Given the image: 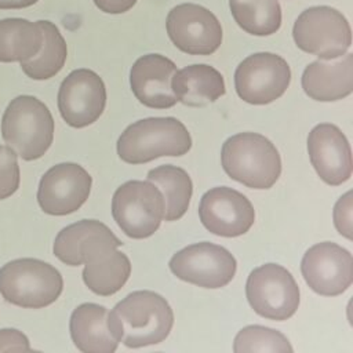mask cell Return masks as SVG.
Segmentation results:
<instances>
[{
    "instance_id": "21",
    "label": "cell",
    "mask_w": 353,
    "mask_h": 353,
    "mask_svg": "<svg viewBox=\"0 0 353 353\" xmlns=\"http://www.w3.org/2000/svg\"><path fill=\"white\" fill-rule=\"evenodd\" d=\"M171 88L178 102L201 108L225 95V80L221 72L205 63H194L176 70Z\"/></svg>"
},
{
    "instance_id": "16",
    "label": "cell",
    "mask_w": 353,
    "mask_h": 353,
    "mask_svg": "<svg viewBox=\"0 0 353 353\" xmlns=\"http://www.w3.org/2000/svg\"><path fill=\"white\" fill-rule=\"evenodd\" d=\"M199 216L203 226L212 234L237 237L247 233L254 225L255 210L239 190L216 186L201 196Z\"/></svg>"
},
{
    "instance_id": "22",
    "label": "cell",
    "mask_w": 353,
    "mask_h": 353,
    "mask_svg": "<svg viewBox=\"0 0 353 353\" xmlns=\"http://www.w3.org/2000/svg\"><path fill=\"white\" fill-rule=\"evenodd\" d=\"M43 32L25 18L0 19V62H23L41 48Z\"/></svg>"
},
{
    "instance_id": "12",
    "label": "cell",
    "mask_w": 353,
    "mask_h": 353,
    "mask_svg": "<svg viewBox=\"0 0 353 353\" xmlns=\"http://www.w3.org/2000/svg\"><path fill=\"white\" fill-rule=\"evenodd\" d=\"M167 33L172 44L189 55H210L222 43V26L205 7L183 3L167 15Z\"/></svg>"
},
{
    "instance_id": "2",
    "label": "cell",
    "mask_w": 353,
    "mask_h": 353,
    "mask_svg": "<svg viewBox=\"0 0 353 353\" xmlns=\"http://www.w3.org/2000/svg\"><path fill=\"white\" fill-rule=\"evenodd\" d=\"M174 325V312L160 294L134 291L108 312V327L117 342L138 349L163 342Z\"/></svg>"
},
{
    "instance_id": "18",
    "label": "cell",
    "mask_w": 353,
    "mask_h": 353,
    "mask_svg": "<svg viewBox=\"0 0 353 353\" xmlns=\"http://www.w3.org/2000/svg\"><path fill=\"white\" fill-rule=\"evenodd\" d=\"M176 65L161 54L139 57L130 70V85L135 98L152 109H168L178 101L171 88Z\"/></svg>"
},
{
    "instance_id": "6",
    "label": "cell",
    "mask_w": 353,
    "mask_h": 353,
    "mask_svg": "<svg viewBox=\"0 0 353 353\" xmlns=\"http://www.w3.org/2000/svg\"><path fill=\"white\" fill-rule=\"evenodd\" d=\"M63 290L57 268L36 258H19L0 269V294L19 307L41 309L54 303Z\"/></svg>"
},
{
    "instance_id": "29",
    "label": "cell",
    "mask_w": 353,
    "mask_h": 353,
    "mask_svg": "<svg viewBox=\"0 0 353 353\" xmlns=\"http://www.w3.org/2000/svg\"><path fill=\"white\" fill-rule=\"evenodd\" d=\"M29 339L15 328L0 330V352H30Z\"/></svg>"
},
{
    "instance_id": "11",
    "label": "cell",
    "mask_w": 353,
    "mask_h": 353,
    "mask_svg": "<svg viewBox=\"0 0 353 353\" xmlns=\"http://www.w3.org/2000/svg\"><path fill=\"white\" fill-rule=\"evenodd\" d=\"M290 81L291 69L287 61L273 52L251 54L234 72L236 92L251 105H266L279 99Z\"/></svg>"
},
{
    "instance_id": "31",
    "label": "cell",
    "mask_w": 353,
    "mask_h": 353,
    "mask_svg": "<svg viewBox=\"0 0 353 353\" xmlns=\"http://www.w3.org/2000/svg\"><path fill=\"white\" fill-rule=\"evenodd\" d=\"M39 0H0V10H19L36 4Z\"/></svg>"
},
{
    "instance_id": "9",
    "label": "cell",
    "mask_w": 353,
    "mask_h": 353,
    "mask_svg": "<svg viewBox=\"0 0 353 353\" xmlns=\"http://www.w3.org/2000/svg\"><path fill=\"white\" fill-rule=\"evenodd\" d=\"M245 295L254 312L265 319L284 321L299 306V287L281 265L265 263L255 268L245 283Z\"/></svg>"
},
{
    "instance_id": "17",
    "label": "cell",
    "mask_w": 353,
    "mask_h": 353,
    "mask_svg": "<svg viewBox=\"0 0 353 353\" xmlns=\"http://www.w3.org/2000/svg\"><path fill=\"white\" fill-rule=\"evenodd\" d=\"M307 153L317 175L338 186L352 176V149L345 134L331 123H320L307 137Z\"/></svg>"
},
{
    "instance_id": "23",
    "label": "cell",
    "mask_w": 353,
    "mask_h": 353,
    "mask_svg": "<svg viewBox=\"0 0 353 353\" xmlns=\"http://www.w3.org/2000/svg\"><path fill=\"white\" fill-rule=\"evenodd\" d=\"M148 181L154 183L164 197V219L168 222L178 221L188 211L193 183L189 174L176 165L164 164L152 168L148 172Z\"/></svg>"
},
{
    "instance_id": "15",
    "label": "cell",
    "mask_w": 353,
    "mask_h": 353,
    "mask_svg": "<svg viewBox=\"0 0 353 353\" xmlns=\"http://www.w3.org/2000/svg\"><path fill=\"white\" fill-rule=\"evenodd\" d=\"M91 175L76 163H59L40 179L37 203L48 215H68L77 211L91 192Z\"/></svg>"
},
{
    "instance_id": "27",
    "label": "cell",
    "mask_w": 353,
    "mask_h": 353,
    "mask_svg": "<svg viewBox=\"0 0 353 353\" xmlns=\"http://www.w3.org/2000/svg\"><path fill=\"white\" fill-rule=\"evenodd\" d=\"M21 182L18 154L8 145H0V200L14 194Z\"/></svg>"
},
{
    "instance_id": "26",
    "label": "cell",
    "mask_w": 353,
    "mask_h": 353,
    "mask_svg": "<svg viewBox=\"0 0 353 353\" xmlns=\"http://www.w3.org/2000/svg\"><path fill=\"white\" fill-rule=\"evenodd\" d=\"M234 353H287L294 352L290 341L277 330L263 325L241 328L233 341Z\"/></svg>"
},
{
    "instance_id": "8",
    "label": "cell",
    "mask_w": 353,
    "mask_h": 353,
    "mask_svg": "<svg viewBox=\"0 0 353 353\" xmlns=\"http://www.w3.org/2000/svg\"><path fill=\"white\" fill-rule=\"evenodd\" d=\"M164 197L150 181H127L112 199V215L121 232L131 239L150 237L164 219Z\"/></svg>"
},
{
    "instance_id": "5",
    "label": "cell",
    "mask_w": 353,
    "mask_h": 353,
    "mask_svg": "<svg viewBox=\"0 0 353 353\" xmlns=\"http://www.w3.org/2000/svg\"><path fill=\"white\" fill-rule=\"evenodd\" d=\"M54 119L44 102L32 95L14 98L1 119V137L26 161L46 154L54 139Z\"/></svg>"
},
{
    "instance_id": "25",
    "label": "cell",
    "mask_w": 353,
    "mask_h": 353,
    "mask_svg": "<svg viewBox=\"0 0 353 353\" xmlns=\"http://www.w3.org/2000/svg\"><path fill=\"white\" fill-rule=\"evenodd\" d=\"M232 17L247 33L269 36L281 26L279 0H229Z\"/></svg>"
},
{
    "instance_id": "19",
    "label": "cell",
    "mask_w": 353,
    "mask_h": 353,
    "mask_svg": "<svg viewBox=\"0 0 353 353\" xmlns=\"http://www.w3.org/2000/svg\"><path fill=\"white\" fill-rule=\"evenodd\" d=\"M301 83L305 94L314 101L332 102L346 98L353 91V54L346 52L332 62H310Z\"/></svg>"
},
{
    "instance_id": "20",
    "label": "cell",
    "mask_w": 353,
    "mask_h": 353,
    "mask_svg": "<svg viewBox=\"0 0 353 353\" xmlns=\"http://www.w3.org/2000/svg\"><path fill=\"white\" fill-rule=\"evenodd\" d=\"M69 331L74 346L84 353H113L119 342L108 327V309L98 303H81L70 316Z\"/></svg>"
},
{
    "instance_id": "13",
    "label": "cell",
    "mask_w": 353,
    "mask_h": 353,
    "mask_svg": "<svg viewBox=\"0 0 353 353\" xmlns=\"http://www.w3.org/2000/svg\"><path fill=\"white\" fill-rule=\"evenodd\" d=\"M106 87L91 69L70 72L59 85L58 110L73 128H84L95 123L105 110Z\"/></svg>"
},
{
    "instance_id": "28",
    "label": "cell",
    "mask_w": 353,
    "mask_h": 353,
    "mask_svg": "<svg viewBox=\"0 0 353 353\" xmlns=\"http://www.w3.org/2000/svg\"><path fill=\"white\" fill-rule=\"evenodd\" d=\"M352 192H346L334 207V223L338 232L352 240Z\"/></svg>"
},
{
    "instance_id": "24",
    "label": "cell",
    "mask_w": 353,
    "mask_h": 353,
    "mask_svg": "<svg viewBox=\"0 0 353 353\" xmlns=\"http://www.w3.org/2000/svg\"><path fill=\"white\" fill-rule=\"evenodd\" d=\"M43 32L40 51L30 59L19 62L23 73L33 80H47L58 74L68 57V47L58 26L51 21H37Z\"/></svg>"
},
{
    "instance_id": "14",
    "label": "cell",
    "mask_w": 353,
    "mask_h": 353,
    "mask_svg": "<svg viewBox=\"0 0 353 353\" xmlns=\"http://www.w3.org/2000/svg\"><path fill=\"white\" fill-rule=\"evenodd\" d=\"M301 272L316 294L336 296L352 285L353 258L346 248L335 243H317L303 254Z\"/></svg>"
},
{
    "instance_id": "7",
    "label": "cell",
    "mask_w": 353,
    "mask_h": 353,
    "mask_svg": "<svg viewBox=\"0 0 353 353\" xmlns=\"http://www.w3.org/2000/svg\"><path fill=\"white\" fill-rule=\"evenodd\" d=\"M296 47L323 61L336 59L352 46V29L342 12L328 6L309 7L292 28Z\"/></svg>"
},
{
    "instance_id": "3",
    "label": "cell",
    "mask_w": 353,
    "mask_h": 353,
    "mask_svg": "<svg viewBox=\"0 0 353 353\" xmlns=\"http://www.w3.org/2000/svg\"><path fill=\"white\" fill-rule=\"evenodd\" d=\"M221 161L233 181L251 189H269L281 174L279 150L256 132H240L228 138L222 145Z\"/></svg>"
},
{
    "instance_id": "10",
    "label": "cell",
    "mask_w": 353,
    "mask_h": 353,
    "mask_svg": "<svg viewBox=\"0 0 353 353\" xmlns=\"http://www.w3.org/2000/svg\"><path fill=\"white\" fill-rule=\"evenodd\" d=\"M168 266L179 280L215 290L232 281L237 262L225 247L201 241L176 251Z\"/></svg>"
},
{
    "instance_id": "1",
    "label": "cell",
    "mask_w": 353,
    "mask_h": 353,
    "mask_svg": "<svg viewBox=\"0 0 353 353\" xmlns=\"http://www.w3.org/2000/svg\"><path fill=\"white\" fill-rule=\"evenodd\" d=\"M123 243L102 222L81 219L63 228L54 240V255L69 266L84 263V284L97 295L121 290L131 274L128 256L117 248Z\"/></svg>"
},
{
    "instance_id": "30",
    "label": "cell",
    "mask_w": 353,
    "mask_h": 353,
    "mask_svg": "<svg viewBox=\"0 0 353 353\" xmlns=\"http://www.w3.org/2000/svg\"><path fill=\"white\" fill-rule=\"evenodd\" d=\"M138 0H94L95 6L106 14H123L131 10Z\"/></svg>"
},
{
    "instance_id": "4",
    "label": "cell",
    "mask_w": 353,
    "mask_h": 353,
    "mask_svg": "<svg viewBox=\"0 0 353 353\" xmlns=\"http://www.w3.org/2000/svg\"><path fill=\"white\" fill-rule=\"evenodd\" d=\"M192 137L175 117H148L130 124L119 137L117 154L128 164H143L163 156H183Z\"/></svg>"
}]
</instances>
